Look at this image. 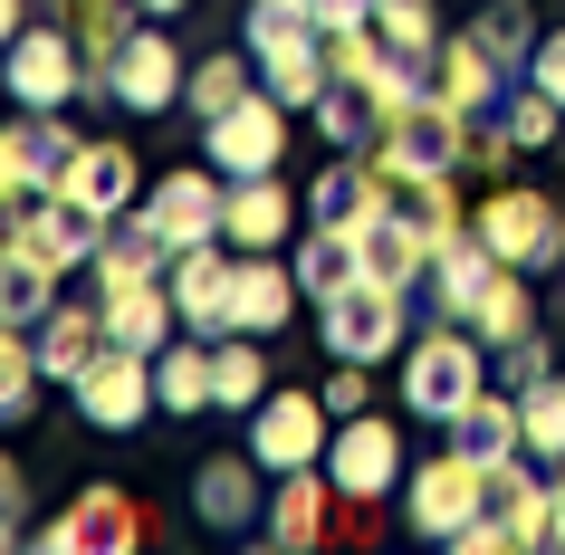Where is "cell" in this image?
<instances>
[{
  "label": "cell",
  "instance_id": "1",
  "mask_svg": "<svg viewBox=\"0 0 565 555\" xmlns=\"http://www.w3.org/2000/svg\"><path fill=\"white\" fill-rule=\"evenodd\" d=\"M470 393H489V345H479L460 317H441L431 335L403 345V403H413L422 421H450Z\"/></svg>",
  "mask_w": 565,
  "mask_h": 555
},
{
  "label": "cell",
  "instance_id": "2",
  "mask_svg": "<svg viewBox=\"0 0 565 555\" xmlns=\"http://www.w3.org/2000/svg\"><path fill=\"white\" fill-rule=\"evenodd\" d=\"M0 87L20 96L30 116H58L77 87H96V58H87V39L67 30V20H30V30L10 39V58H0Z\"/></svg>",
  "mask_w": 565,
  "mask_h": 555
},
{
  "label": "cell",
  "instance_id": "3",
  "mask_svg": "<svg viewBox=\"0 0 565 555\" xmlns=\"http://www.w3.org/2000/svg\"><path fill=\"white\" fill-rule=\"evenodd\" d=\"M96 96H106V106H125V116H173L182 96H192V58H182L153 20H135V30H125V49L96 67Z\"/></svg>",
  "mask_w": 565,
  "mask_h": 555
},
{
  "label": "cell",
  "instance_id": "4",
  "mask_svg": "<svg viewBox=\"0 0 565 555\" xmlns=\"http://www.w3.org/2000/svg\"><path fill=\"white\" fill-rule=\"evenodd\" d=\"M317 335H327L335 364H384V354L413 345V288H384V278H355L345 297H327L317 307Z\"/></svg>",
  "mask_w": 565,
  "mask_h": 555
},
{
  "label": "cell",
  "instance_id": "5",
  "mask_svg": "<svg viewBox=\"0 0 565 555\" xmlns=\"http://www.w3.org/2000/svg\"><path fill=\"white\" fill-rule=\"evenodd\" d=\"M470 231L499 249V268H527V278L565 268V211L546 202V192H527V182H499V192L470 211Z\"/></svg>",
  "mask_w": 565,
  "mask_h": 555
},
{
  "label": "cell",
  "instance_id": "6",
  "mask_svg": "<svg viewBox=\"0 0 565 555\" xmlns=\"http://www.w3.org/2000/svg\"><path fill=\"white\" fill-rule=\"evenodd\" d=\"M288 116H298V106H278L268 87H249L231 116H211V125H202V163H221L231 182L278 173V163H288Z\"/></svg>",
  "mask_w": 565,
  "mask_h": 555
},
{
  "label": "cell",
  "instance_id": "7",
  "mask_svg": "<svg viewBox=\"0 0 565 555\" xmlns=\"http://www.w3.org/2000/svg\"><path fill=\"white\" fill-rule=\"evenodd\" d=\"M327 479L345 489V508H374L384 489H403V479H413L403 431H393L384 412H345V421H335V450H327Z\"/></svg>",
  "mask_w": 565,
  "mask_h": 555
},
{
  "label": "cell",
  "instance_id": "8",
  "mask_svg": "<svg viewBox=\"0 0 565 555\" xmlns=\"http://www.w3.org/2000/svg\"><path fill=\"white\" fill-rule=\"evenodd\" d=\"M249 450H259L278 479H288V469H327L335 403H327V393H268V403L249 412Z\"/></svg>",
  "mask_w": 565,
  "mask_h": 555
},
{
  "label": "cell",
  "instance_id": "9",
  "mask_svg": "<svg viewBox=\"0 0 565 555\" xmlns=\"http://www.w3.org/2000/svg\"><path fill=\"white\" fill-rule=\"evenodd\" d=\"M460 153H470V116L450 106V96H413L403 116H384V173H460Z\"/></svg>",
  "mask_w": 565,
  "mask_h": 555
},
{
  "label": "cell",
  "instance_id": "10",
  "mask_svg": "<svg viewBox=\"0 0 565 555\" xmlns=\"http://www.w3.org/2000/svg\"><path fill=\"white\" fill-rule=\"evenodd\" d=\"M479 508H489V469L460 460V450H441V460H422L413 479H403V517L422 526V536H460V526H479Z\"/></svg>",
  "mask_w": 565,
  "mask_h": 555
},
{
  "label": "cell",
  "instance_id": "11",
  "mask_svg": "<svg viewBox=\"0 0 565 555\" xmlns=\"http://www.w3.org/2000/svg\"><path fill=\"white\" fill-rule=\"evenodd\" d=\"M96 239H106V221H96V211H77L67 192L10 211V249H20V259H39L49 278H77V268L96 259Z\"/></svg>",
  "mask_w": 565,
  "mask_h": 555
},
{
  "label": "cell",
  "instance_id": "12",
  "mask_svg": "<svg viewBox=\"0 0 565 555\" xmlns=\"http://www.w3.org/2000/svg\"><path fill=\"white\" fill-rule=\"evenodd\" d=\"M135 536H145V508H135V489L96 479V489H77V508H67V517L39 526V555H125Z\"/></svg>",
  "mask_w": 565,
  "mask_h": 555
},
{
  "label": "cell",
  "instance_id": "13",
  "mask_svg": "<svg viewBox=\"0 0 565 555\" xmlns=\"http://www.w3.org/2000/svg\"><path fill=\"white\" fill-rule=\"evenodd\" d=\"M153 221V239H163V249H202V239H221V211H231V182H221V163H202V173H163L145 192V202H135Z\"/></svg>",
  "mask_w": 565,
  "mask_h": 555
},
{
  "label": "cell",
  "instance_id": "14",
  "mask_svg": "<svg viewBox=\"0 0 565 555\" xmlns=\"http://www.w3.org/2000/svg\"><path fill=\"white\" fill-rule=\"evenodd\" d=\"M268 479H278V469H268L259 450H249V460L221 450V460L192 469V517H202L211 536H259L268 526Z\"/></svg>",
  "mask_w": 565,
  "mask_h": 555
},
{
  "label": "cell",
  "instance_id": "15",
  "mask_svg": "<svg viewBox=\"0 0 565 555\" xmlns=\"http://www.w3.org/2000/svg\"><path fill=\"white\" fill-rule=\"evenodd\" d=\"M67 163H77V135H67L58 116H30L20 106V125L0 135V202L20 211V202H49L67 182Z\"/></svg>",
  "mask_w": 565,
  "mask_h": 555
},
{
  "label": "cell",
  "instance_id": "16",
  "mask_svg": "<svg viewBox=\"0 0 565 555\" xmlns=\"http://www.w3.org/2000/svg\"><path fill=\"white\" fill-rule=\"evenodd\" d=\"M298 259L288 249H239L231 268V317H221V335H278V325L298 317Z\"/></svg>",
  "mask_w": 565,
  "mask_h": 555
},
{
  "label": "cell",
  "instance_id": "17",
  "mask_svg": "<svg viewBox=\"0 0 565 555\" xmlns=\"http://www.w3.org/2000/svg\"><path fill=\"white\" fill-rule=\"evenodd\" d=\"M77 393V412H87L96 431H135L145 421V403H153V354H135V345H106L87 364V374L67 383Z\"/></svg>",
  "mask_w": 565,
  "mask_h": 555
},
{
  "label": "cell",
  "instance_id": "18",
  "mask_svg": "<svg viewBox=\"0 0 565 555\" xmlns=\"http://www.w3.org/2000/svg\"><path fill=\"white\" fill-rule=\"evenodd\" d=\"M231 268H239L231 239H202V249H182L163 268L173 278V307H182V335H221V317H231Z\"/></svg>",
  "mask_w": 565,
  "mask_h": 555
},
{
  "label": "cell",
  "instance_id": "19",
  "mask_svg": "<svg viewBox=\"0 0 565 555\" xmlns=\"http://www.w3.org/2000/svg\"><path fill=\"white\" fill-rule=\"evenodd\" d=\"M106 307V345H135V354H163L182 335V307H173V278H135V288H96Z\"/></svg>",
  "mask_w": 565,
  "mask_h": 555
},
{
  "label": "cell",
  "instance_id": "20",
  "mask_svg": "<svg viewBox=\"0 0 565 555\" xmlns=\"http://www.w3.org/2000/svg\"><path fill=\"white\" fill-rule=\"evenodd\" d=\"M30 345H39V364H49V383H77L96 354H106V307H96V288L87 297H58V307L30 325Z\"/></svg>",
  "mask_w": 565,
  "mask_h": 555
},
{
  "label": "cell",
  "instance_id": "21",
  "mask_svg": "<svg viewBox=\"0 0 565 555\" xmlns=\"http://www.w3.org/2000/svg\"><path fill=\"white\" fill-rule=\"evenodd\" d=\"M77 211H96V221H125V211L145 202V163L125 145H77V163H67V182H58Z\"/></svg>",
  "mask_w": 565,
  "mask_h": 555
},
{
  "label": "cell",
  "instance_id": "22",
  "mask_svg": "<svg viewBox=\"0 0 565 555\" xmlns=\"http://www.w3.org/2000/svg\"><path fill=\"white\" fill-rule=\"evenodd\" d=\"M441 431H450V450H460V460L499 469V460H518V450H527V412H518V393H470Z\"/></svg>",
  "mask_w": 565,
  "mask_h": 555
},
{
  "label": "cell",
  "instance_id": "23",
  "mask_svg": "<svg viewBox=\"0 0 565 555\" xmlns=\"http://www.w3.org/2000/svg\"><path fill=\"white\" fill-rule=\"evenodd\" d=\"M499 77H508V58L479 30H460V39L431 49V96H450L460 116H489V106H499Z\"/></svg>",
  "mask_w": 565,
  "mask_h": 555
},
{
  "label": "cell",
  "instance_id": "24",
  "mask_svg": "<svg viewBox=\"0 0 565 555\" xmlns=\"http://www.w3.org/2000/svg\"><path fill=\"white\" fill-rule=\"evenodd\" d=\"M335 508H345V489H335L327 469H288V479H278V498H268V546H317V536H327L335 526Z\"/></svg>",
  "mask_w": 565,
  "mask_h": 555
},
{
  "label": "cell",
  "instance_id": "25",
  "mask_svg": "<svg viewBox=\"0 0 565 555\" xmlns=\"http://www.w3.org/2000/svg\"><path fill=\"white\" fill-rule=\"evenodd\" d=\"M288 231H298V202H288L278 173L231 182V211H221V239H231V249H288Z\"/></svg>",
  "mask_w": 565,
  "mask_h": 555
},
{
  "label": "cell",
  "instance_id": "26",
  "mask_svg": "<svg viewBox=\"0 0 565 555\" xmlns=\"http://www.w3.org/2000/svg\"><path fill=\"white\" fill-rule=\"evenodd\" d=\"M364 278H384V288H422V278H431V249H441V239L431 231H413V221H403V211H374V221H364Z\"/></svg>",
  "mask_w": 565,
  "mask_h": 555
},
{
  "label": "cell",
  "instance_id": "27",
  "mask_svg": "<svg viewBox=\"0 0 565 555\" xmlns=\"http://www.w3.org/2000/svg\"><path fill=\"white\" fill-rule=\"evenodd\" d=\"M489 278H499V249L460 221V231L431 249V278H422V288H431V307H441V317H470V297L489 288Z\"/></svg>",
  "mask_w": 565,
  "mask_h": 555
},
{
  "label": "cell",
  "instance_id": "28",
  "mask_svg": "<svg viewBox=\"0 0 565 555\" xmlns=\"http://www.w3.org/2000/svg\"><path fill=\"white\" fill-rule=\"evenodd\" d=\"M384 202H393L384 163H335V173H317V192H307V221H317V231H364Z\"/></svg>",
  "mask_w": 565,
  "mask_h": 555
},
{
  "label": "cell",
  "instance_id": "29",
  "mask_svg": "<svg viewBox=\"0 0 565 555\" xmlns=\"http://www.w3.org/2000/svg\"><path fill=\"white\" fill-rule=\"evenodd\" d=\"M153 403L163 412H221V383H211V335H173V345L153 354Z\"/></svg>",
  "mask_w": 565,
  "mask_h": 555
},
{
  "label": "cell",
  "instance_id": "30",
  "mask_svg": "<svg viewBox=\"0 0 565 555\" xmlns=\"http://www.w3.org/2000/svg\"><path fill=\"white\" fill-rule=\"evenodd\" d=\"M460 325H470L489 354L518 345V335H536V288H527V268H499V278L470 297V317H460Z\"/></svg>",
  "mask_w": 565,
  "mask_h": 555
},
{
  "label": "cell",
  "instance_id": "31",
  "mask_svg": "<svg viewBox=\"0 0 565 555\" xmlns=\"http://www.w3.org/2000/svg\"><path fill=\"white\" fill-rule=\"evenodd\" d=\"M288 259H298L307 307H327V297H345L364 278V239L355 231H317V221H307V249H288Z\"/></svg>",
  "mask_w": 565,
  "mask_h": 555
},
{
  "label": "cell",
  "instance_id": "32",
  "mask_svg": "<svg viewBox=\"0 0 565 555\" xmlns=\"http://www.w3.org/2000/svg\"><path fill=\"white\" fill-rule=\"evenodd\" d=\"M211 383H221V412H259L278 383H268V335H211Z\"/></svg>",
  "mask_w": 565,
  "mask_h": 555
},
{
  "label": "cell",
  "instance_id": "33",
  "mask_svg": "<svg viewBox=\"0 0 565 555\" xmlns=\"http://www.w3.org/2000/svg\"><path fill=\"white\" fill-rule=\"evenodd\" d=\"M39 383H49V364H39L30 325H0V421H10V431L39 412Z\"/></svg>",
  "mask_w": 565,
  "mask_h": 555
},
{
  "label": "cell",
  "instance_id": "34",
  "mask_svg": "<svg viewBox=\"0 0 565 555\" xmlns=\"http://www.w3.org/2000/svg\"><path fill=\"white\" fill-rule=\"evenodd\" d=\"M249 87H259V58H231V49H221V58H202V67H192V96H182V106H192V116H231V106H239V96H249Z\"/></svg>",
  "mask_w": 565,
  "mask_h": 555
},
{
  "label": "cell",
  "instance_id": "35",
  "mask_svg": "<svg viewBox=\"0 0 565 555\" xmlns=\"http://www.w3.org/2000/svg\"><path fill=\"white\" fill-rule=\"evenodd\" d=\"M518 412H527V450L556 469L565 460V374H536L527 393H518Z\"/></svg>",
  "mask_w": 565,
  "mask_h": 555
},
{
  "label": "cell",
  "instance_id": "36",
  "mask_svg": "<svg viewBox=\"0 0 565 555\" xmlns=\"http://www.w3.org/2000/svg\"><path fill=\"white\" fill-rule=\"evenodd\" d=\"M508 135H518V153H546L565 135V106L546 87H527V77H518V87H508Z\"/></svg>",
  "mask_w": 565,
  "mask_h": 555
},
{
  "label": "cell",
  "instance_id": "37",
  "mask_svg": "<svg viewBox=\"0 0 565 555\" xmlns=\"http://www.w3.org/2000/svg\"><path fill=\"white\" fill-rule=\"evenodd\" d=\"M374 39H384V49L431 58V49H441V20H431V0H374Z\"/></svg>",
  "mask_w": 565,
  "mask_h": 555
},
{
  "label": "cell",
  "instance_id": "38",
  "mask_svg": "<svg viewBox=\"0 0 565 555\" xmlns=\"http://www.w3.org/2000/svg\"><path fill=\"white\" fill-rule=\"evenodd\" d=\"M470 30L489 39V49H499L508 67H527V58H536V20H527V0H489V10H479Z\"/></svg>",
  "mask_w": 565,
  "mask_h": 555
},
{
  "label": "cell",
  "instance_id": "39",
  "mask_svg": "<svg viewBox=\"0 0 565 555\" xmlns=\"http://www.w3.org/2000/svg\"><path fill=\"white\" fill-rule=\"evenodd\" d=\"M536 374H556V354H546V335H518V345H499V383H508V393H527Z\"/></svg>",
  "mask_w": 565,
  "mask_h": 555
},
{
  "label": "cell",
  "instance_id": "40",
  "mask_svg": "<svg viewBox=\"0 0 565 555\" xmlns=\"http://www.w3.org/2000/svg\"><path fill=\"white\" fill-rule=\"evenodd\" d=\"M518 77H527V87H546V96L565 106V30H546V39H536V58L518 67Z\"/></svg>",
  "mask_w": 565,
  "mask_h": 555
},
{
  "label": "cell",
  "instance_id": "41",
  "mask_svg": "<svg viewBox=\"0 0 565 555\" xmlns=\"http://www.w3.org/2000/svg\"><path fill=\"white\" fill-rule=\"evenodd\" d=\"M327 403H335V421L364 412V403H374V364H335V374H327Z\"/></svg>",
  "mask_w": 565,
  "mask_h": 555
},
{
  "label": "cell",
  "instance_id": "42",
  "mask_svg": "<svg viewBox=\"0 0 565 555\" xmlns=\"http://www.w3.org/2000/svg\"><path fill=\"white\" fill-rule=\"evenodd\" d=\"M0 526H10V536H30V479H20L10 460H0Z\"/></svg>",
  "mask_w": 565,
  "mask_h": 555
},
{
  "label": "cell",
  "instance_id": "43",
  "mask_svg": "<svg viewBox=\"0 0 565 555\" xmlns=\"http://www.w3.org/2000/svg\"><path fill=\"white\" fill-rule=\"evenodd\" d=\"M135 10H145V20H173V10H192V0H135Z\"/></svg>",
  "mask_w": 565,
  "mask_h": 555
},
{
  "label": "cell",
  "instance_id": "44",
  "mask_svg": "<svg viewBox=\"0 0 565 555\" xmlns=\"http://www.w3.org/2000/svg\"><path fill=\"white\" fill-rule=\"evenodd\" d=\"M556 546H565V479H556Z\"/></svg>",
  "mask_w": 565,
  "mask_h": 555
}]
</instances>
